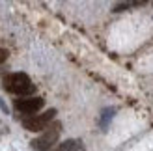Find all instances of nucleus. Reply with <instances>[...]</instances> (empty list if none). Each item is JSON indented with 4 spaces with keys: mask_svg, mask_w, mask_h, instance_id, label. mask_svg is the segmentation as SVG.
I'll return each instance as SVG.
<instances>
[{
    "mask_svg": "<svg viewBox=\"0 0 153 151\" xmlns=\"http://www.w3.org/2000/svg\"><path fill=\"white\" fill-rule=\"evenodd\" d=\"M73 151H86V149H84V146H82V142H79V144H76V146L73 147Z\"/></svg>",
    "mask_w": 153,
    "mask_h": 151,
    "instance_id": "obj_9",
    "label": "nucleus"
},
{
    "mask_svg": "<svg viewBox=\"0 0 153 151\" xmlns=\"http://www.w3.org/2000/svg\"><path fill=\"white\" fill-rule=\"evenodd\" d=\"M54 116H56V110L51 108L47 112H43V114H36V116L25 118V119H22V127H25L26 131H32V132L45 131L51 125V121L54 119Z\"/></svg>",
    "mask_w": 153,
    "mask_h": 151,
    "instance_id": "obj_3",
    "label": "nucleus"
},
{
    "mask_svg": "<svg viewBox=\"0 0 153 151\" xmlns=\"http://www.w3.org/2000/svg\"><path fill=\"white\" fill-rule=\"evenodd\" d=\"M4 90L15 95H32L36 92V86L26 73H11L4 78Z\"/></svg>",
    "mask_w": 153,
    "mask_h": 151,
    "instance_id": "obj_1",
    "label": "nucleus"
},
{
    "mask_svg": "<svg viewBox=\"0 0 153 151\" xmlns=\"http://www.w3.org/2000/svg\"><path fill=\"white\" fill-rule=\"evenodd\" d=\"M45 104V99L41 97H25V99L15 101V108L22 114H36L37 110H41Z\"/></svg>",
    "mask_w": 153,
    "mask_h": 151,
    "instance_id": "obj_4",
    "label": "nucleus"
},
{
    "mask_svg": "<svg viewBox=\"0 0 153 151\" xmlns=\"http://www.w3.org/2000/svg\"><path fill=\"white\" fill-rule=\"evenodd\" d=\"M79 144V140H65V142H62L54 151H73V147Z\"/></svg>",
    "mask_w": 153,
    "mask_h": 151,
    "instance_id": "obj_6",
    "label": "nucleus"
},
{
    "mask_svg": "<svg viewBox=\"0 0 153 151\" xmlns=\"http://www.w3.org/2000/svg\"><path fill=\"white\" fill-rule=\"evenodd\" d=\"M60 132H62V123L56 121L51 127L43 131L41 136H37L36 140H32V147L36 151H51V147H54V144L60 138Z\"/></svg>",
    "mask_w": 153,
    "mask_h": 151,
    "instance_id": "obj_2",
    "label": "nucleus"
},
{
    "mask_svg": "<svg viewBox=\"0 0 153 151\" xmlns=\"http://www.w3.org/2000/svg\"><path fill=\"white\" fill-rule=\"evenodd\" d=\"M114 114H116V108H114V107H108V108H105V110L101 112V116H99V127H101L103 131L108 129V125H110V121H112Z\"/></svg>",
    "mask_w": 153,
    "mask_h": 151,
    "instance_id": "obj_5",
    "label": "nucleus"
},
{
    "mask_svg": "<svg viewBox=\"0 0 153 151\" xmlns=\"http://www.w3.org/2000/svg\"><path fill=\"white\" fill-rule=\"evenodd\" d=\"M131 6H133L131 2H118V4H114V6H112V11H116V13H118V11L129 10V7H131Z\"/></svg>",
    "mask_w": 153,
    "mask_h": 151,
    "instance_id": "obj_7",
    "label": "nucleus"
},
{
    "mask_svg": "<svg viewBox=\"0 0 153 151\" xmlns=\"http://www.w3.org/2000/svg\"><path fill=\"white\" fill-rule=\"evenodd\" d=\"M6 60H7V52L4 49H0V64H4Z\"/></svg>",
    "mask_w": 153,
    "mask_h": 151,
    "instance_id": "obj_8",
    "label": "nucleus"
},
{
    "mask_svg": "<svg viewBox=\"0 0 153 151\" xmlns=\"http://www.w3.org/2000/svg\"><path fill=\"white\" fill-rule=\"evenodd\" d=\"M0 108H2V110L6 112V114H7V107H6V103H4L2 99H0Z\"/></svg>",
    "mask_w": 153,
    "mask_h": 151,
    "instance_id": "obj_10",
    "label": "nucleus"
}]
</instances>
